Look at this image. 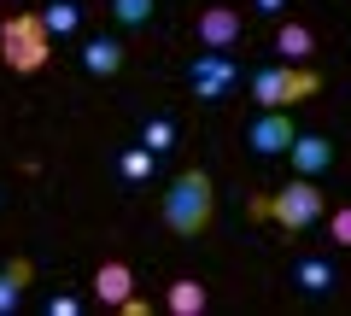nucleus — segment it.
<instances>
[{
	"label": "nucleus",
	"instance_id": "f257e3e1",
	"mask_svg": "<svg viewBox=\"0 0 351 316\" xmlns=\"http://www.w3.org/2000/svg\"><path fill=\"white\" fill-rule=\"evenodd\" d=\"M158 211H164V228H170V234L199 241L205 228H211V217H217V188H211V176H205V170H182V176L164 188Z\"/></svg>",
	"mask_w": 351,
	"mask_h": 316
},
{
	"label": "nucleus",
	"instance_id": "f03ea898",
	"mask_svg": "<svg viewBox=\"0 0 351 316\" xmlns=\"http://www.w3.org/2000/svg\"><path fill=\"white\" fill-rule=\"evenodd\" d=\"M47 53H53V36H47V24H41V12H12L0 24V59H6V71L36 76L41 64H47Z\"/></svg>",
	"mask_w": 351,
	"mask_h": 316
},
{
	"label": "nucleus",
	"instance_id": "7ed1b4c3",
	"mask_svg": "<svg viewBox=\"0 0 351 316\" xmlns=\"http://www.w3.org/2000/svg\"><path fill=\"white\" fill-rule=\"evenodd\" d=\"M252 211H258V217H269V223H281L287 234H304L311 223H322L328 199H322V188H316L311 176H299V182H287V188H276L269 199H258Z\"/></svg>",
	"mask_w": 351,
	"mask_h": 316
},
{
	"label": "nucleus",
	"instance_id": "20e7f679",
	"mask_svg": "<svg viewBox=\"0 0 351 316\" xmlns=\"http://www.w3.org/2000/svg\"><path fill=\"white\" fill-rule=\"evenodd\" d=\"M316 88H322V76H316L311 64H269V71L252 76V100H258L263 112H287V106L311 100Z\"/></svg>",
	"mask_w": 351,
	"mask_h": 316
},
{
	"label": "nucleus",
	"instance_id": "39448f33",
	"mask_svg": "<svg viewBox=\"0 0 351 316\" xmlns=\"http://www.w3.org/2000/svg\"><path fill=\"white\" fill-rule=\"evenodd\" d=\"M188 82H193V94H199V100H228V88L240 82V64L228 59V53H217V47H199Z\"/></svg>",
	"mask_w": 351,
	"mask_h": 316
},
{
	"label": "nucleus",
	"instance_id": "423d86ee",
	"mask_svg": "<svg viewBox=\"0 0 351 316\" xmlns=\"http://www.w3.org/2000/svg\"><path fill=\"white\" fill-rule=\"evenodd\" d=\"M193 36H199V47H217V53H234L240 36H246V24H240L234 6H205L199 24H193Z\"/></svg>",
	"mask_w": 351,
	"mask_h": 316
},
{
	"label": "nucleus",
	"instance_id": "0eeeda50",
	"mask_svg": "<svg viewBox=\"0 0 351 316\" xmlns=\"http://www.w3.org/2000/svg\"><path fill=\"white\" fill-rule=\"evenodd\" d=\"M293 135H299V129H293V117H287V112H263L258 123L246 129V147H252V152H287V147H293Z\"/></svg>",
	"mask_w": 351,
	"mask_h": 316
},
{
	"label": "nucleus",
	"instance_id": "6e6552de",
	"mask_svg": "<svg viewBox=\"0 0 351 316\" xmlns=\"http://www.w3.org/2000/svg\"><path fill=\"white\" fill-rule=\"evenodd\" d=\"M129 287H135V276H129V264H123V258H106V264L94 269V299H100V304H112V311L129 299Z\"/></svg>",
	"mask_w": 351,
	"mask_h": 316
},
{
	"label": "nucleus",
	"instance_id": "1a4fd4ad",
	"mask_svg": "<svg viewBox=\"0 0 351 316\" xmlns=\"http://www.w3.org/2000/svg\"><path fill=\"white\" fill-rule=\"evenodd\" d=\"M293 287H299V293H311V299H322L328 287H339L334 258H299V264H293Z\"/></svg>",
	"mask_w": 351,
	"mask_h": 316
},
{
	"label": "nucleus",
	"instance_id": "9d476101",
	"mask_svg": "<svg viewBox=\"0 0 351 316\" xmlns=\"http://www.w3.org/2000/svg\"><path fill=\"white\" fill-rule=\"evenodd\" d=\"M293 170H299V176H322L328 165H334V147H328L322 135H293Z\"/></svg>",
	"mask_w": 351,
	"mask_h": 316
},
{
	"label": "nucleus",
	"instance_id": "9b49d317",
	"mask_svg": "<svg viewBox=\"0 0 351 316\" xmlns=\"http://www.w3.org/2000/svg\"><path fill=\"white\" fill-rule=\"evenodd\" d=\"M82 71H88V76H117V71H123V41L94 36V41L82 47Z\"/></svg>",
	"mask_w": 351,
	"mask_h": 316
},
{
	"label": "nucleus",
	"instance_id": "f8f14e48",
	"mask_svg": "<svg viewBox=\"0 0 351 316\" xmlns=\"http://www.w3.org/2000/svg\"><path fill=\"white\" fill-rule=\"evenodd\" d=\"M29 276H36V269H29V258H18V264H6V269H0V316H12L18 304H24Z\"/></svg>",
	"mask_w": 351,
	"mask_h": 316
},
{
	"label": "nucleus",
	"instance_id": "ddd939ff",
	"mask_svg": "<svg viewBox=\"0 0 351 316\" xmlns=\"http://www.w3.org/2000/svg\"><path fill=\"white\" fill-rule=\"evenodd\" d=\"M276 53H287V64H304V59L316 53V36H311L304 24H281V29H276Z\"/></svg>",
	"mask_w": 351,
	"mask_h": 316
},
{
	"label": "nucleus",
	"instance_id": "4468645a",
	"mask_svg": "<svg viewBox=\"0 0 351 316\" xmlns=\"http://www.w3.org/2000/svg\"><path fill=\"white\" fill-rule=\"evenodd\" d=\"M164 304H170V316H199L205 311V287H199V281H170Z\"/></svg>",
	"mask_w": 351,
	"mask_h": 316
},
{
	"label": "nucleus",
	"instance_id": "2eb2a0df",
	"mask_svg": "<svg viewBox=\"0 0 351 316\" xmlns=\"http://www.w3.org/2000/svg\"><path fill=\"white\" fill-rule=\"evenodd\" d=\"M41 24H47V36H76V24H82V6H71V0H53L47 12H41Z\"/></svg>",
	"mask_w": 351,
	"mask_h": 316
},
{
	"label": "nucleus",
	"instance_id": "dca6fc26",
	"mask_svg": "<svg viewBox=\"0 0 351 316\" xmlns=\"http://www.w3.org/2000/svg\"><path fill=\"white\" fill-rule=\"evenodd\" d=\"M117 176H123V182H147L152 176V152L147 147H129L123 158H117Z\"/></svg>",
	"mask_w": 351,
	"mask_h": 316
},
{
	"label": "nucleus",
	"instance_id": "f3484780",
	"mask_svg": "<svg viewBox=\"0 0 351 316\" xmlns=\"http://www.w3.org/2000/svg\"><path fill=\"white\" fill-rule=\"evenodd\" d=\"M170 141H176V123H170V117H152V123L141 129V147H147L152 158H158V152H170Z\"/></svg>",
	"mask_w": 351,
	"mask_h": 316
},
{
	"label": "nucleus",
	"instance_id": "a211bd4d",
	"mask_svg": "<svg viewBox=\"0 0 351 316\" xmlns=\"http://www.w3.org/2000/svg\"><path fill=\"white\" fill-rule=\"evenodd\" d=\"M106 6H112V18H117V24H147L158 0H106Z\"/></svg>",
	"mask_w": 351,
	"mask_h": 316
},
{
	"label": "nucleus",
	"instance_id": "6ab92c4d",
	"mask_svg": "<svg viewBox=\"0 0 351 316\" xmlns=\"http://www.w3.org/2000/svg\"><path fill=\"white\" fill-rule=\"evenodd\" d=\"M328 234H334L339 246H351V205H346V211H334V217H328Z\"/></svg>",
	"mask_w": 351,
	"mask_h": 316
},
{
	"label": "nucleus",
	"instance_id": "aec40b11",
	"mask_svg": "<svg viewBox=\"0 0 351 316\" xmlns=\"http://www.w3.org/2000/svg\"><path fill=\"white\" fill-rule=\"evenodd\" d=\"M47 311H53V316H76V299H71V293H59V299H53Z\"/></svg>",
	"mask_w": 351,
	"mask_h": 316
},
{
	"label": "nucleus",
	"instance_id": "412c9836",
	"mask_svg": "<svg viewBox=\"0 0 351 316\" xmlns=\"http://www.w3.org/2000/svg\"><path fill=\"white\" fill-rule=\"evenodd\" d=\"M252 6H258V12H263V18H276V12H281V6H287V0H252Z\"/></svg>",
	"mask_w": 351,
	"mask_h": 316
}]
</instances>
